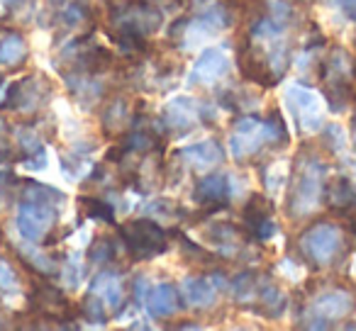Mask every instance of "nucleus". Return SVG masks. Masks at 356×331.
I'll return each instance as SVG.
<instances>
[{"label": "nucleus", "instance_id": "1", "mask_svg": "<svg viewBox=\"0 0 356 331\" xmlns=\"http://www.w3.org/2000/svg\"><path fill=\"white\" fill-rule=\"evenodd\" d=\"M325 176L327 166L317 156L312 153L298 156V171L291 185V200H288L293 217H307L320 207L325 195Z\"/></svg>", "mask_w": 356, "mask_h": 331}, {"label": "nucleus", "instance_id": "2", "mask_svg": "<svg viewBox=\"0 0 356 331\" xmlns=\"http://www.w3.org/2000/svg\"><path fill=\"white\" fill-rule=\"evenodd\" d=\"M120 237L124 241V248L134 261H147L166 251V232L152 219H134L120 227Z\"/></svg>", "mask_w": 356, "mask_h": 331}, {"label": "nucleus", "instance_id": "3", "mask_svg": "<svg viewBox=\"0 0 356 331\" xmlns=\"http://www.w3.org/2000/svg\"><path fill=\"white\" fill-rule=\"evenodd\" d=\"M283 98H286V105L291 108L300 132L315 134L325 127V98H320V93L300 83H293L286 88Z\"/></svg>", "mask_w": 356, "mask_h": 331}, {"label": "nucleus", "instance_id": "4", "mask_svg": "<svg viewBox=\"0 0 356 331\" xmlns=\"http://www.w3.org/2000/svg\"><path fill=\"white\" fill-rule=\"evenodd\" d=\"M298 246L302 256L310 258L315 266H327L341 248V229L332 222H315L300 234Z\"/></svg>", "mask_w": 356, "mask_h": 331}, {"label": "nucleus", "instance_id": "5", "mask_svg": "<svg viewBox=\"0 0 356 331\" xmlns=\"http://www.w3.org/2000/svg\"><path fill=\"white\" fill-rule=\"evenodd\" d=\"M56 210L59 205L42 203V200H22L17 205V232L25 241L40 244L47 239L51 227L56 224Z\"/></svg>", "mask_w": 356, "mask_h": 331}, {"label": "nucleus", "instance_id": "6", "mask_svg": "<svg viewBox=\"0 0 356 331\" xmlns=\"http://www.w3.org/2000/svg\"><path fill=\"white\" fill-rule=\"evenodd\" d=\"M113 27L120 32H132V35H152L161 25V12L154 10L147 0H124L120 6L110 8Z\"/></svg>", "mask_w": 356, "mask_h": 331}, {"label": "nucleus", "instance_id": "7", "mask_svg": "<svg viewBox=\"0 0 356 331\" xmlns=\"http://www.w3.org/2000/svg\"><path fill=\"white\" fill-rule=\"evenodd\" d=\"M268 142V132H266V122L259 117H242L234 124L232 134H229V153H232L237 161L249 158Z\"/></svg>", "mask_w": 356, "mask_h": 331}, {"label": "nucleus", "instance_id": "8", "mask_svg": "<svg viewBox=\"0 0 356 331\" xmlns=\"http://www.w3.org/2000/svg\"><path fill=\"white\" fill-rule=\"evenodd\" d=\"M49 93V80H44L42 76H27L10 88L6 105L15 112H35L37 108L47 103Z\"/></svg>", "mask_w": 356, "mask_h": 331}, {"label": "nucleus", "instance_id": "9", "mask_svg": "<svg viewBox=\"0 0 356 331\" xmlns=\"http://www.w3.org/2000/svg\"><path fill=\"white\" fill-rule=\"evenodd\" d=\"M271 203L261 195H252L249 203L244 205V212H242V219H244V229L252 234L257 241H266L276 234V224L271 219Z\"/></svg>", "mask_w": 356, "mask_h": 331}, {"label": "nucleus", "instance_id": "10", "mask_svg": "<svg viewBox=\"0 0 356 331\" xmlns=\"http://www.w3.org/2000/svg\"><path fill=\"white\" fill-rule=\"evenodd\" d=\"M161 117L171 129L184 132V129H191L200 122V117H203V105L195 98H191V95H178V98H171L163 105Z\"/></svg>", "mask_w": 356, "mask_h": 331}, {"label": "nucleus", "instance_id": "11", "mask_svg": "<svg viewBox=\"0 0 356 331\" xmlns=\"http://www.w3.org/2000/svg\"><path fill=\"white\" fill-rule=\"evenodd\" d=\"M229 71V59L222 49L218 46H210L203 54L198 56L193 71H191V83H200V85H215L227 76Z\"/></svg>", "mask_w": 356, "mask_h": 331}, {"label": "nucleus", "instance_id": "12", "mask_svg": "<svg viewBox=\"0 0 356 331\" xmlns=\"http://www.w3.org/2000/svg\"><path fill=\"white\" fill-rule=\"evenodd\" d=\"M227 173H208L195 183L193 200L203 207L215 205V207H225L232 200V183H229Z\"/></svg>", "mask_w": 356, "mask_h": 331}, {"label": "nucleus", "instance_id": "13", "mask_svg": "<svg viewBox=\"0 0 356 331\" xmlns=\"http://www.w3.org/2000/svg\"><path fill=\"white\" fill-rule=\"evenodd\" d=\"M354 307V300L346 290H339V287H332V290H322L320 295L312 302V312H315L317 319H322L325 324L337 319H344L346 314Z\"/></svg>", "mask_w": 356, "mask_h": 331}, {"label": "nucleus", "instance_id": "14", "mask_svg": "<svg viewBox=\"0 0 356 331\" xmlns=\"http://www.w3.org/2000/svg\"><path fill=\"white\" fill-rule=\"evenodd\" d=\"M325 205L337 214L349 217L351 212H356V188L351 180L337 178L332 183H325V195H322Z\"/></svg>", "mask_w": 356, "mask_h": 331}, {"label": "nucleus", "instance_id": "15", "mask_svg": "<svg viewBox=\"0 0 356 331\" xmlns=\"http://www.w3.org/2000/svg\"><path fill=\"white\" fill-rule=\"evenodd\" d=\"M178 158H184L191 169H195V171H210L213 166H218V163L222 161V148L218 146V142L208 139V142H198V144H191V146L181 148Z\"/></svg>", "mask_w": 356, "mask_h": 331}, {"label": "nucleus", "instance_id": "16", "mask_svg": "<svg viewBox=\"0 0 356 331\" xmlns=\"http://www.w3.org/2000/svg\"><path fill=\"white\" fill-rule=\"evenodd\" d=\"M147 309L152 316H171L181 309V292L171 282H161L147 295Z\"/></svg>", "mask_w": 356, "mask_h": 331}, {"label": "nucleus", "instance_id": "17", "mask_svg": "<svg viewBox=\"0 0 356 331\" xmlns=\"http://www.w3.org/2000/svg\"><path fill=\"white\" fill-rule=\"evenodd\" d=\"M32 307H35L40 314L59 319V316H64L66 312H69V300H66L64 292L56 290L54 285L42 282V285L35 290V295H32Z\"/></svg>", "mask_w": 356, "mask_h": 331}, {"label": "nucleus", "instance_id": "18", "mask_svg": "<svg viewBox=\"0 0 356 331\" xmlns=\"http://www.w3.org/2000/svg\"><path fill=\"white\" fill-rule=\"evenodd\" d=\"M181 295H184L186 305L195 307V309H208L215 305V282L208 278H186L184 287H181Z\"/></svg>", "mask_w": 356, "mask_h": 331}, {"label": "nucleus", "instance_id": "19", "mask_svg": "<svg viewBox=\"0 0 356 331\" xmlns=\"http://www.w3.org/2000/svg\"><path fill=\"white\" fill-rule=\"evenodd\" d=\"M90 295L100 297L103 305L115 312V309H120L124 302V287L115 273H100L93 280V285H90Z\"/></svg>", "mask_w": 356, "mask_h": 331}, {"label": "nucleus", "instance_id": "20", "mask_svg": "<svg viewBox=\"0 0 356 331\" xmlns=\"http://www.w3.org/2000/svg\"><path fill=\"white\" fill-rule=\"evenodd\" d=\"M27 59V42L17 32H0V64L17 66Z\"/></svg>", "mask_w": 356, "mask_h": 331}, {"label": "nucleus", "instance_id": "21", "mask_svg": "<svg viewBox=\"0 0 356 331\" xmlns=\"http://www.w3.org/2000/svg\"><path fill=\"white\" fill-rule=\"evenodd\" d=\"M208 239L213 244H220L225 251H232L234 246L239 244V229L232 227L229 222H215L213 227L208 229Z\"/></svg>", "mask_w": 356, "mask_h": 331}, {"label": "nucleus", "instance_id": "22", "mask_svg": "<svg viewBox=\"0 0 356 331\" xmlns=\"http://www.w3.org/2000/svg\"><path fill=\"white\" fill-rule=\"evenodd\" d=\"M127 124V103L122 98H115L110 105H105L103 112V127L108 132H120Z\"/></svg>", "mask_w": 356, "mask_h": 331}, {"label": "nucleus", "instance_id": "23", "mask_svg": "<svg viewBox=\"0 0 356 331\" xmlns=\"http://www.w3.org/2000/svg\"><path fill=\"white\" fill-rule=\"evenodd\" d=\"M266 122V132H268V142L271 144H281V146H286L288 144V129H286V122H283L281 112L278 110H271L268 112V117L264 119Z\"/></svg>", "mask_w": 356, "mask_h": 331}, {"label": "nucleus", "instance_id": "24", "mask_svg": "<svg viewBox=\"0 0 356 331\" xmlns=\"http://www.w3.org/2000/svg\"><path fill=\"white\" fill-rule=\"evenodd\" d=\"M17 290H20V278H17L15 268L6 258H0V292L3 295H15Z\"/></svg>", "mask_w": 356, "mask_h": 331}, {"label": "nucleus", "instance_id": "25", "mask_svg": "<svg viewBox=\"0 0 356 331\" xmlns=\"http://www.w3.org/2000/svg\"><path fill=\"white\" fill-rule=\"evenodd\" d=\"M81 203H83V210L88 217L103 219V222H113V207H110V203L93 200V198H86V200H81Z\"/></svg>", "mask_w": 356, "mask_h": 331}, {"label": "nucleus", "instance_id": "26", "mask_svg": "<svg viewBox=\"0 0 356 331\" xmlns=\"http://www.w3.org/2000/svg\"><path fill=\"white\" fill-rule=\"evenodd\" d=\"M149 214H156V217H166V219H178L181 217V207H178L173 200H154L147 207Z\"/></svg>", "mask_w": 356, "mask_h": 331}, {"label": "nucleus", "instance_id": "27", "mask_svg": "<svg viewBox=\"0 0 356 331\" xmlns=\"http://www.w3.org/2000/svg\"><path fill=\"white\" fill-rule=\"evenodd\" d=\"M105 309H108V307L103 305V300H100V297H95V295L86 297V302H83V314H86V319L103 324V321H105Z\"/></svg>", "mask_w": 356, "mask_h": 331}, {"label": "nucleus", "instance_id": "28", "mask_svg": "<svg viewBox=\"0 0 356 331\" xmlns=\"http://www.w3.org/2000/svg\"><path fill=\"white\" fill-rule=\"evenodd\" d=\"M81 275H83V271H81V261L79 256H71V261H66V268H64V278L66 282H69L71 287H76L81 282Z\"/></svg>", "mask_w": 356, "mask_h": 331}, {"label": "nucleus", "instance_id": "29", "mask_svg": "<svg viewBox=\"0 0 356 331\" xmlns=\"http://www.w3.org/2000/svg\"><path fill=\"white\" fill-rule=\"evenodd\" d=\"M110 258H113V246H110L108 239H100V241L90 248V261L103 263V261H110Z\"/></svg>", "mask_w": 356, "mask_h": 331}, {"label": "nucleus", "instance_id": "30", "mask_svg": "<svg viewBox=\"0 0 356 331\" xmlns=\"http://www.w3.org/2000/svg\"><path fill=\"white\" fill-rule=\"evenodd\" d=\"M83 17H86L83 6H76V3H71V6H66V8H64V12H61V20H64L69 27L79 25V22L83 20Z\"/></svg>", "mask_w": 356, "mask_h": 331}, {"label": "nucleus", "instance_id": "31", "mask_svg": "<svg viewBox=\"0 0 356 331\" xmlns=\"http://www.w3.org/2000/svg\"><path fill=\"white\" fill-rule=\"evenodd\" d=\"M15 183V178L13 176H8V173H0V205L6 203V195H8V188Z\"/></svg>", "mask_w": 356, "mask_h": 331}, {"label": "nucleus", "instance_id": "32", "mask_svg": "<svg viewBox=\"0 0 356 331\" xmlns=\"http://www.w3.org/2000/svg\"><path fill=\"white\" fill-rule=\"evenodd\" d=\"M341 8L351 20H356V0H341Z\"/></svg>", "mask_w": 356, "mask_h": 331}, {"label": "nucleus", "instance_id": "33", "mask_svg": "<svg viewBox=\"0 0 356 331\" xmlns=\"http://www.w3.org/2000/svg\"><path fill=\"white\" fill-rule=\"evenodd\" d=\"M10 3H15V0H0V6H10Z\"/></svg>", "mask_w": 356, "mask_h": 331}, {"label": "nucleus", "instance_id": "34", "mask_svg": "<svg viewBox=\"0 0 356 331\" xmlns=\"http://www.w3.org/2000/svg\"><path fill=\"white\" fill-rule=\"evenodd\" d=\"M0 83H3V76H0Z\"/></svg>", "mask_w": 356, "mask_h": 331}]
</instances>
